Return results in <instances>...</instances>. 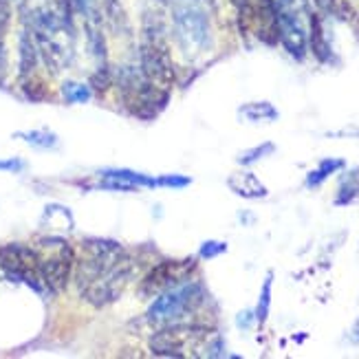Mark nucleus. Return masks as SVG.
Returning <instances> with one entry per match:
<instances>
[{
    "label": "nucleus",
    "mask_w": 359,
    "mask_h": 359,
    "mask_svg": "<svg viewBox=\"0 0 359 359\" xmlns=\"http://www.w3.org/2000/svg\"><path fill=\"white\" fill-rule=\"evenodd\" d=\"M38 53L53 73L65 71L75 55V3L73 0H42L31 18Z\"/></svg>",
    "instance_id": "nucleus-1"
},
{
    "label": "nucleus",
    "mask_w": 359,
    "mask_h": 359,
    "mask_svg": "<svg viewBox=\"0 0 359 359\" xmlns=\"http://www.w3.org/2000/svg\"><path fill=\"white\" fill-rule=\"evenodd\" d=\"M139 69L148 80L163 90H170L177 82V67L170 51L165 25L159 13L146 11L142 25V44H139Z\"/></svg>",
    "instance_id": "nucleus-2"
},
{
    "label": "nucleus",
    "mask_w": 359,
    "mask_h": 359,
    "mask_svg": "<svg viewBox=\"0 0 359 359\" xmlns=\"http://www.w3.org/2000/svg\"><path fill=\"white\" fill-rule=\"evenodd\" d=\"M172 5V29L181 51L198 57L212 49V22L205 0H168Z\"/></svg>",
    "instance_id": "nucleus-3"
},
{
    "label": "nucleus",
    "mask_w": 359,
    "mask_h": 359,
    "mask_svg": "<svg viewBox=\"0 0 359 359\" xmlns=\"http://www.w3.org/2000/svg\"><path fill=\"white\" fill-rule=\"evenodd\" d=\"M208 293L201 283L185 280V283L159 293L148 309V320L152 324L172 326V324H192L187 318H192L196 311L205 304Z\"/></svg>",
    "instance_id": "nucleus-4"
},
{
    "label": "nucleus",
    "mask_w": 359,
    "mask_h": 359,
    "mask_svg": "<svg viewBox=\"0 0 359 359\" xmlns=\"http://www.w3.org/2000/svg\"><path fill=\"white\" fill-rule=\"evenodd\" d=\"M117 88L123 106L139 119H154L170 102V90L154 86L139 67H123L117 77Z\"/></svg>",
    "instance_id": "nucleus-5"
},
{
    "label": "nucleus",
    "mask_w": 359,
    "mask_h": 359,
    "mask_svg": "<svg viewBox=\"0 0 359 359\" xmlns=\"http://www.w3.org/2000/svg\"><path fill=\"white\" fill-rule=\"evenodd\" d=\"M212 331L208 324H172L163 326L150 339V348L159 357H198L208 355Z\"/></svg>",
    "instance_id": "nucleus-6"
},
{
    "label": "nucleus",
    "mask_w": 359,
    "mask_h": 359,
    "mask_svg": "<svg viewBox=\"0 0 359 359\" xmlns=\"http://www.w3.org/2000/svg\"><path fill=\"white\" fill-rule=\"evenodd\" d=\"M276 27L278 42L285 51L295 60H304L311 42V9L306 0H276Z\"/></svg>",
    "instance_id": "nucleus-7"
},
{
    "label": "nucleus",
    "mask_w": 359,
    "mask_h": 359,
    "mask_svg": "<svg viewBox=\"0 0 359 359\" xmlns=\"http://www.w3.org/2000/svg\"><path fill=\"white\" fill-rule=\"evenodd\" d=\"M135 273H137L135 260L130 258L128 252H123L100 276L93 278L84 289H80V295L95 309H104L121 298L123 291L130 287Z\"/></svg>",
    "instance_id": "nucleus-8"
},
{
    "label": "nucleus",
    "mask_w": 359,
    "mask_h": 359,
    "mask_svg": "<svg viewBox=\"0 0 359 359\" xmlns=\"http://www.w3.org/2000/svg\"><path fill=\"white\" fill-rule=\"evenodd\" d=\"M0 269L9 278L18 283L29 285L36 291H44L42 285V254L38 249L22 245V243H9L0 247Z\"/></svg>",
    "instance_id": "nucleus-9"
},
{
    "label": "nucleus",
    "mask_w": 359,
    "mask_h": 359,
    "mask_svg": "<svg viewBox=\"0 0 359 359\" xmlns=\"http://www.w3.org/2000/svg\"><path fill=\"white\" fill-rule=\"evenodd\" d=\"M238 25L245 36H256L260 42L276 44V0H236Z\"/></svg>",
    "instance_id": "nucleus-10"
},
{
    "label": "nucleus",
    "mask_w": 359,
    "mask_h": 359,
    "mask_svg": "<svg viewBox=\"0 0 359 359\" xmlns=\"http://www.w3.org/2000/svg\"><path fill=\"white\" fill-rule=\"evenodd\" d=\"M196 269V260L187 258V260H163L159 264L146 273V278L142 280V287H139V293L144 298H157L159 293L172 289L185 280H190V273Z\"/></svg>",
    "instance_id": "nucleus-11"
},
{
    "label": "nucleus",
    "mask_w": 359,
    "mask_h": 359,
    "mask_svg": "<svg viewBox=\"0 0 359 359\" xmlns=\"http://www.w3.org/2000/svg\"><path fill=\"white\" fill-rule=\"evenodd\" d=\"M51 254L42 256V285L46 291L60 293L67 289L75 271V249L65 241H53Z\"/></svg>",
    "instance_id": "nucleus-12"
},
{
    "label": "nucleus",
    "mask_w": 359,
    "mask_h": 359,
    "mask_svg": "<svg viewBox=\"0 0 359 359\" xmlns=\"http://www.w3.org/2000/svg\"><path fill=\"white\" fill-rule=\"evenodd\" d=\"M102 179H115L121 183H128L137 190H150V187H170V190H183V187L192 185L190 177L183 175H146V172H135L128 168H108L100 172Z\"/></svg>",
    "instance_id": "nucleus-13"
},
{
    "label": "nucleus",
    "mask_w": 359,
    "mask_h": 359,
    "mask_svg": "<svg viewBox=\"0 0 359 359\" xmlns=\"http://www.w3.org/2000/svg\"><path fill=\"white\" fill-rule=\"evenodd\" d=\"M97 9L104 25L111 29L117 38L130 36V15L126 0H97Z\"/></svg>",
    "instance_id": "nucleus-14"
},
{
    "label": "nucleus",
    "mask_w": 359,
    "mask_h": 359,
    "mask_svg": "<svg viewBox=\"0 0 359 359\" xmlns=\"http://www.w3.org/2000/svg\"><path fill=\"white\" fill-rule=\"evenodd\" d=\"M227 187L229 190L245 198V201H262L269 196V187L264 185L252 170H241V172H233L227 177Z\"/></svg>",
    "instance_id": "nucleus-15"
},
{
    "label": "nucleus",
    "mask_w": 359,
    "mask_h": 359,
    "mask_svg": "<svg viewBox=\"0 0 359 359\" xmlns=\"http://www.w3.org/2000/svg\"><path fill=\"white\" fill-rule=\"evenodd\" d=\"M238 117L247 123H273L280 119V111L271 102H247L238 106Z\"/></svg>",
    "instance_id": "nucleus-16"
},
{
    "label": "nucleus",
    "mask_w": 359,
    "mask_h": 359,
    "mask_svg": "<svg viewBox=\"0 0 359 359\" xmlns=\"http://www.w3.org/2000/svg\"><path fill=\"white\" fill-rule=\"evenodd\" d=\"M346 168V161L344 159H337V157H326L322 159L311 172L306 175V181L304 185L309 187V190H316V187H320L324 181H329L333 175H337L339 170H344Z\"/></svg>",
    "instance_id": "nucleus-17"
},
{
    "label": "nucleus",
    "mask_w": 359,
    "mask_h": 359,
    "mask_svg": "<svg viewBox=\"0 0 359 359\" xmlns=\"http://www.w3.org/2000/svg\"><path fill=\"white\" fill-rule=\"evenodd\" d=\"M357 198H359V168L351 170V172H344V177L339 179V187H337L333 203L337 208H346Z\"/></svg>",
    "instance_id": "nucleus-18"
},
{
    "label": "nucleus",
    "mask_w": 359,
    "mask_h": 359,
    "mask_svg": "<svg viewBox=\"0 0 359 359\" xmlns=\"http://www.w3.org/2000/svg\"><path fill=\"white\" fill-rule=\"evenodd\" d=\"M15 137L22 139L25 144H29L36 150H53L60 144V137L55 133H51L49 128H34V130H22L15 133Z\"/></svg>",
    "instance_id": "nucleus-19"
},
{
    "label": "nucleus",
    "mask_w": 359,
    "mask_h": 359,
    "mask_svg": "<svg viewBox=\"0 0 359 359\" xmlns=\"http://www.w3.org/2000/svg\"><path fill=\"white\" fill-rule=\"evenodd\" d=\"M271 291H273V271H267V276H264V283L260 287V298H258L256 311H254L258 326H262L264 322H267V318H269V311H271Z\"/></svg>",
    "instance_id": "nucleus-20"
},
{
    "label": "nucleus",
    "mask_w": 359,
    "mask_h": 359,
    "mask_svg": "<svg viewBox=\"0 0 359 359\" xmlns=\"http://www.w3.org/2000/svg\"><path fill=\"white\" fill-rule=\"evenodd\" d=\"M11 18V3L9 0H0V82H3L7 71V46H5V34Z\"/></svg>",
    "instance_id": "nucleus-21"
},
{
    "label": "nucleus",
    "mask_w": 359,
    "mask_h": 359,
    "mask_svg": "<svg viewBox=\"0 0 359 359\" xmlns=\"http://www.w3.org/2000/svg\"><path fill=\"white\" fill-rule=\"evenodd\" d=\"M276 152V144L271 142H264L260 146H254V148H249V150H243L238 157H236V163L243 165V168H249V165H254L262 159H267L271 157V154Z\"/></svg>",
    "instance_id": "nucleus-22"
},
{
    "label": "nucleus",
    "mask_w": 359,
    "mask_h": 359,
    "mask_svg": "<svg viewBox=\"0 0 359 359\" xmlns=\"http://www.w3.org/2000/svg\"><path fill=\"white\" fill-rule=\"evenodd\" d=\"M62 97L67 104H86L93 97V88L80 82H67L62 86Z\"/></svg>",
    "instance_id": "nucleus-23"
},
{
    "label": "nucleus",
    "mask_w": 359,
    "mask_h": 359,
    "mask_svg": "<svg viewBox=\"0 0 359 359\" xmlns=\"http://www.w3.org/2000/svg\"><path fill=\"white\" fill-rule=\"evenodd\" d=\"M225 252H227V243L225 241H205V243H201L198 258L201 260H214L218 256H223Z\"/></svg>",
    "instance_id": "nucleus-24"
},
{
    "label": "nucleus",
    "mask_w": 359,
    "mask_h": 359,
    "mask_svg": "<svg viewBox=\"0 0 359 359\" xmlns=\"http://www.w3.org/2000/svg\"><path fill=\"white\" fill-rule=\"evenodd\" d=\"M333 5L344 18H359V0H333Z\"/></svg>",
    "instance_id": "nucleus-25"
},
{
    "label": "nucleus",
    "mask_w": 359,
    "mask_h": 359,
    "mask_svg": "<svg viewBox=\"0 0 359 359\" xmlns=\"http://www.w3.org/2000/svg\"><path fill=\"white\" fill-rule=\"evenodd\" d=\"M25 161L18 157H9V159H0V172H11V175H18L25 170Z\"/></svg>",
    "instance_id": "nucleus-26"
},
{
    "label": "nucleus",
    "mask_w": 359,
    "mask_h": 359,
    "mask_svg": "<svg viewBox=\"0 0 359 359\" xmlns=\"http://www.w3.org/2000/svg\"><path fill=\"white\" fill-rule=\"evenodd\" d=\"M77 11H80L82 15H88L93 11H97V0H73Z\"/></svg>",
    "instance_id": "nucleus-27"
},
{
    "label": "nucleus",
    "mask_w": 359,
    "mask_h": 359,
    "mask_svg": "<svg viewBox=\"0 0 359 359\" xmlns=\"http://www.w3.org/2000/svg\"><path fill=\"white\" fill-rule=\"evenodd\" d=\"M252 322H256V316L252 313V311H243V313L238 316V326H243V329L252 326Z\"/></svg>",
    "instance_id": "nucleus-28"
},
{
    "label": "nucleus",
    "mask_w": 359,
    "mask_h": 359,
    "mask_svg": "<svg viewBox=\"0 0 359 359\" xmlns=\"http://www.w3.org/2000/svg\"><path fill=\"white\" fill-rule=\"evenodd\" d=\"M351 339H353V344H359V316H357L353 329H351Z\"/></svg>",
    "instance_id": "nucleus-29"
},
{
    "label": "nucleus",
    "mask_w": 359,
    "mask_h": 359,
    "mask_svg": "<svg viewBox=\"0 0 359 359\" xmlns=\"http://www.w3.org/2000/svg\"><path fill=\"white\" fill-rule=\"evenodd\" d=\"M161 3H168V0H161Z\"/></svg>",
    "instance_id": "nucleus-30"
}]
</instances>
